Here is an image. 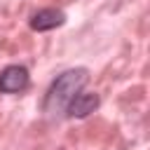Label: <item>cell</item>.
Masks as SVG:
<instances>
[{
    "label": "cell",
    "instance_id": "obj_1",
    "mask_svg": "<svg viewBox=\"0 0 150 150\" xmlns=\"http://www.w3.org/2000/svg\"><path fill=\"white\" fill-rule=\"evenodd\" d=\"M89 82V70L87 68H68L63 73H59L54 77V82L49 84L47 94H45V103H42V110L49 115V117H56V115H63L70 98L82 91V87Z\"/></svg>",
    "mask_w": 150,
    "mask_h": 150
},
{
    "label": "cell",
    "instance_id": "obj_2",
    "mask_svg": "<svg viewBox=\"0 0 150 150\" xmlns=\"http://www.w3.org/2000/svg\"><path fill=\"white\" fill-rule=\"evenodd\" d=\"M30 84V75L26 66L12 63L0 70V91L2 94H19Z\"/></svg>",
    "mask_w": 150,
    "mask_h": 150
},
{
    "label": "cell",
    "instance_id": "obj_3",
    "mask_svg": "<svg viewBox=\"0 0 150 150\" xmlns=\"http://www.w3.org/2000/svg\"><path fill=\"white\" fill-rule=\"evenodd\" d=\"M98 105H101L98 94H94V91H77V94L70 98V103H68V108H66V115L82 120V117H89Z\"/></svg>",
    "mask_w": 150,
    "mask_h": 150
},
{
    "label": "cell",
    "instance_id": "obj_4",
    "mask_svg": "<svg viewBox=\"0 0 150 150\" xmlns=\"http://www.w3.org/2000/svg\"><path fill=\"white\" fill-rule=\"evenodd\" d=\"M66 21V14L61 9H54V7H45V9H38L33 16H30V28L42 33V30H54L59 26H63Z\"/></svg>",
    "mask_w": 150,
    "mask_h": 150
}]
</instances>
